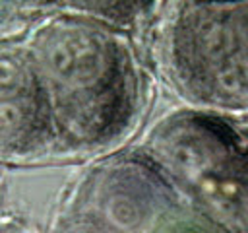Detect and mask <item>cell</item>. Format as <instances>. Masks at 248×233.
Listing matches in <instances>:
<instances>
[{
    "mask_svg": "<svg viewBox=\"0 0 248 233\" xmlns=\"http://www.w3.org/2000/svg\"><path fill=\"white\" fill-rule=\"evenodd\" d=\"M25 49L46 99L56 151L95 153L132 130L143 101V78L120 29L58 14L31 31Z\"/></svg>",
    "mask_w": 248,
    "mask_h": 233,
    "instance_id": "obj_1",
    "label": "cell"
},
{
    "mask_svg": "<svg viewBox=\"0 0 248 233\" xmlns=\"http://www.w3.org/2000/svg\"><path fill=\"white\" fill-rule=\"evenodd\" d=\"M141 155L176 194L227 233H248V126L186 109L161 118Z\"/></svg>",
    "mask_w": 248,
    "mask_h": 233,
    "instance_id": "obj_2",
    "label": "cell"
},
{
    "mask_svg": "<svg viewBox=\"0 0 248 233\" xmlns=\"http://www.w3.org/2000/svg\"><path fill=\"white\" fill-rule=\"evenodd\" d=\"M159 49L169 82L194 109L248 115V0L170 4Z\"/></svg>",
    "mask_w": 248,
    "mask_h": 233,
    "instance_id": "obj_3",
    "label": "cell"
},
{
    "mask_svg": "<svg viewBox=\"0 0 248 233\" xmlns=\"http://www.w3.org/2000/svg\"><path fill=\"white\" fill-rule=\"evenodd\" d=\"M184 200L140 153L95 167L79 194V216L108 233H155Z\"/></svg>",
    "mask_w": 248,
    "mask_h": 233,
    "instance_id": "obj_4",
    "label": "cell"
},
{
    "mask_svg": "<svg viewBox=\"0 0 248 233\" xmlns=\"http://www.w3.org/2000/svg\"><path fill=\"white\" fill-rule=\"evenodd\" d=\"M54 151L46 99L25 45L0 41V159L27 161Z\"/></svg>",
    "mask_w": 248,
    "mask_h": 233,
    "instance_id": "obj_5",
    "label": "cell"
},
{
    "mask_svg": "<svg viewBox=\"0 0 248 233\" xmlns=\"http://www.w3.org/2000/svg\"><path fill=\"white\" fill-rule=\"evenodd\" d=\"M157 0H58L66 14L89 17L116 29H128L147 19Z\"/></svg>",
    "mask_w": 248,
    "mask_h": 233,
    "instance_id": "obj_6",
    "label": "cell"
},
{
    "mask_svg": "<svg viewBox=\"0 0 248 233\" xmlns=\"http://www.w3.org/2000/svg\"><path fill=\"white\" fill-rule=\"evenodd\" d=\"M155 233H227L200 212L182 202L159 227Z\"/></svg>",
    "mask_w": 248,
    "mask_h": 233,
    "instance_id": "obj_7",
    "label": "cell"
},
{
    "mask_svg": "<svg viewBox=\"0 0 248 233\" xmlns=\"http://www.w3.org/2000/svg\"><path fill=\"white\" fill-rule=\"evenodd\" d=\"M0 4L17 12H41V10L58 6V0H0Z\"/></svg>",
    "mask_w": 248,
    "mask_h": 233,
    "instance_id": "obj_8",
    "label": "cell"
},
{
    "mask_svg": "<svg viewBox=\"0 0 248 233\" xmlns=\"http://www.w3.org/2000/svg\"><path fill=\"white\" fill-rule=\"evenodd\" d=\"M62 233H108L107 229H103L101 225H97L95 221H91L85 216H78V219H74Z\"/></svg>",
    "mask_w": 248,
    "mask_h": 233,
    "instance_id": "obj_9",
    "label": "cell"
},
{
    "mask_svg": "<svg viewBox=\"0 0 248 233\" xmlns=\"http://www.w3.org/2000/svg\"><path fill=\"white\" fill-rule=\"evenodd\" d=\"M176 2H209V0H172V4Z\"/></svg>",
    "mask_w": 248,
    "mask_h": 233,
    "instance_id": "obj_10",
    "label": "cell"
}]
</instances>
